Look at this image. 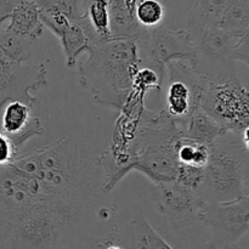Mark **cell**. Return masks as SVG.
I'll use <instances>...</instances> for the list:
<instances>
[{
	"label": "cell",
	"instance_id": "cell-17",
	"mask_svg": "<svg viewBox=\"0 0 249 249\" xmlns=\"http://www.w3.org/2000/svg\"><path fill=\"white\" fill-rule=\"evenodd\" d=\"M129 231L130 242L126 245L128 248H172L142 216L133 219L129 223Z\"/></svg>",
	"mask_w": 249,
	"mask_h": 249
},
{
	"label": "cell",
	"instance_id": "cell-1",
	"mask_svg": "<svg viewBox=\"0 0 249 249\" xmlns=\"http://www.w3.org/2000/svg\"><path fill=\"white\" fill-rule=\"evenodd\" d=\"M88 203L14 163L0 167V232L6 247H61Z\"/></svg>",
	"mask_w": 249,
	"mask_h": 249
},
{
	"label": "cell",
	"instance_id": "cell-8",
	"mask_svg": "<svg viewBox=\"0 0 249 249\" xmlns=\"http://www.w3.org/2000/svg\"><path fill=\"white\" fill-rule=\"evenodd\" d=\"M153 202L160 214L167 218L174 230H180L198 220L204 201L201 194L177 180L153 182L151 187Z\"/></svg>",
	"mask_w": 249,
	"mask_h": 249
},
{
	"label": "cell",
	"instance_id": "cell-9",
	"mask_svg": "<svg viewBox=\"0 0 249 249\" xmlns=\"http://www.w3.org/2000/svg\"><path fill=\"white\" fill-rule=\"evenodd\" d=\"M46 84V70L44 63L26 65L10 60L0 49V96L4 102L21 100L29 106L36 104L32 91Z\"/></svg>",
	"mask_w": 249,
	"mask_h": 249
},
{
	"label": "cell",
	"instance_id": "cell-7",
	"mask_svg": "<svg viewBox=\"0 0 249 249\" xmlns=\"http://www.w3.org/2000/svg\"><path fill=\"white\" fill-rule=\"evenodd\" d=\"M167 77L165 112L179 124L201 106L202 94L209 79L181 60L168 63Z\"/></svg>",
	"mask_w": 249,
	"mask_h": 249
},
{
	"label": "cell",
	"instance_id": "cell-12",
	"mask_svg": "<svg viewBox=\"0 0 249 249\" xmlns=\"http://www.w3.org/2000/svg\"><path fill=\"white\" fill-rule=\"evenodd\" d=\"M108 19L112 38L135 40L143 31L128 0H108Z\"/></svg>",
	"mask_w": 249,
	"mask_h": 249
},
{
	"label": "cell",
	"instance_id": "cell-4",
	"mask_svg": "<svg viewBox=\"0 0 249 249\" xmlns=\"http://www.w3.org/2000/svg\"><path fill=\"white\" fill-rule=\"evenodd\" d=\"M135 43L140 67L145 66L155 70L163 83L167 77V65L170 61H187L194 68L197 65L196 48L186 29L174 32L162 27L143 28Z\"/></svg>",
	"mask_w": 249,
	"mask_h": 249
},
{
	"label": "cell",
	"instance_id": "cell-13",
	"mask_svg": "<svg viewBox=\"0 0 249 249\" xmlns=\"http://www.w3.org/2000/svg\"><path fill=\"white\" fill-rule=\"evenodd\" d=\"M6 28L19 36L34 40L43 33L44 24L40 19V11L34 0H21L12 10Z\"/></svg>",
	"mask_w": 249,
	"mask_h": 249
},
{
	"label": "cell",
	"instance_id": "cell-15",
	"mask_svg": "<svg viewBox=\"0 0 249 249\" xmlns=\"http://www.w3.org/2000/svg\"><path fill=\"white\" fill-rule=\"evenodd\" d=\"M216 26L240 38L249 28V0H230L221 12Z\"/></svg>",
	"mask_w": 249,
	"mask_h": 249
},
{
	"label": "cell",
	"instance_id": "cell-25",
	"mask_svg": "<svg viewBox=\"0 0 249 249\" xmlns=\"http://www.w3.org/2000/svg\"><path fill=\"white\" fill-rule=\"evenodd\" d=\"M240 135H241V141H242L243 147H245V150L249 153V124L245 129H243L242 133H241Z\"/></svg>",
	"mask_w": 249,
	"mask_h": 249
},
{
	"label": "cell",
	"instance_id": "cell-18",
	"mask_svg": "<svg viewBox=\"0 0 249 249\" xmlns=\"http://www.w3.org/2000/svg\"><path fill=\"white\" fill-rule=\"evenodd\" d=\"M82 15L101 40L112 38L108 19V0H84Z\"/></svg>",
	"mask_w": 249,
	"mask_h": 249
},
{
	"label": "cell",
	"instance_id": "cell-14",
	"mask_svg": "<svg viewBox=\"0 0 249 249\" xmlns=\"http://www.w3.org/2000/svg\"><path fill=\"white\" fill-rule=\"evenodd\" d=\"M230 0H197L187 17L186 31L190 36L209 26H216L221 12Z\"/></svg>",
	"mask_w": 249,
	"mask_h": 249
},
{
	"label": "cell",
	"instance_id": "cell-21",
	"mask_svg": "<svg viewBox=\"0 0 249 249\" xmlns=\"http://www.w3.org/2000/svg\"><path fill=\"white\" fill-rule=\"evenodd\" d=\"M43 14H61L72 19L82 16L79 0H34Z\"/></svg>",
	"mask_w": 249,
	"mask_h": 249
},
{
	"label": "cell",
	"instance_id": "cell-16",
	"mask_svg": "<svg viewBox=\"0 0 249 249\" xmlns=\"http://www.w3.org/2000/svg\"><path fill=\"white\" fill-rule=\"evenodd\" d=\"M175 155L179 164L204 169L211 156V146L180 135L175 141Z\"/></svg>",
	"mask_w": 249,
	"mask_h": 249
},
{
	"label": "cell",
	"instance_id": "cell-3",
	"mask_svg": "<svg viewBox=\"0 0 249 249\" xmlns=\"http://www.w3.org/2000/svg\"><path fill=\"white\" fill-rule=\"evenodd\" d=\"M240 134L232 139L225 134L211 146V156L204 168V178L199 194L204 201L225 202L246 195L249 173V153L245 150Z\"/></svg>",
	"mask_w": 249,
	"mask_h": 249
},
{
	"label": "cell",
	"instance_id": "cell-19",
	"mask_svg": "<svg viewBox=\"0 0 249 249\" xmlns=\"http://www.w3.org/2000/svg\"><path fill=\"white\" fill-rule=\"evenodd\" d=\"M32 39L14 33L6 27H0V49L10 60L18 63L29 62L32 58Z\"/></svg>",
	"mask_w": 249,
	"mask_h": 249
},
{
	"label": "cell",
	"instance_id": "cell-20",
	"mask_svg": "<svg viewBox=\"0 0 249 249\" xmlns=\"http://www.w3.org/2000/svg\"><path fill=\"white\" fill-rule=\"evenodd\" d=\"M164 5L160 0H139L134 6L136 19L143 28L160 27L164 17Z\"/></svg>",
	"mask_w": 249,
	"mask_h": 249
},
{
	"label": "cell",
	"instance_id": "cell-23",
	"mask_svg": "<svg viewBox=\"0 0 249 249\" xmlns=\"http://www.w3.org/2000/svg\"><path fill=\"white\" fill-rule=\"evenodd\" d=\"M233 61H241L249 67V28L236 41L232 51Z\"/></svg>",
	"mask_w": 249,
	"mask_h": 249
},
{
	"label": "cell",
	"instance_id": "cell-5",
	"mask_svg": "<svg viewBox=\"0 0 249 249\" xmlns=\"http://www.w3.org/2000/svg\"><path fill=\"white\" fill-rule=\"evenodd\" d=\"M201 107L228 133L241 134L249 124V90L236 75L209 79Z\"/></svg>",
	"mask_w": 249,
	"mask_h": 249
},
{
	"label": "cell",
	"instance_id": "cell-11",
	"mask_svg": "<svg viewBox=\"0 0 249 249\" xmlns=\"http://www.w3.org/2000/svg\"><path fill=\"white\" fill-rule=\"evenodd\" d=\"M178 126L181 131V135L194 139L208 146L213 145L216 139L228 133L201 106L195 109L185 121L178 124Z\"/></svg>",
	"mask_w": 249,
	"mask_h": 249
},
{
	"label": "cell",
	"instance_id": "cell-22",
	"mask_svg": "<svg viewBox=\"0 0 249 249\" xmlns=\"http://www.w3.org/2000/svg\"><path fill=\"white\" fill-rule=\"evenodd\" d=\"M17 156V148L11 139L0 130V167L10 164Z\"/></svg>",
	"mask_w": 249,
	"mask_h": 249
},
{
	"label": "cell",
	"instance_id": "cell-6",
	"mask_svg": "<svg viewBox=\"0 0 249 249\" xmlns=\"http://www.w3.org/2000/svg\"><path fill=\"white\" fill-rule=\"evenodd\" d=\"M198 220L211 232L209 247H236L249 231V196L243 195L225 202H207Z\"/></svg>",
	"mask_w": 249,
	"mask_h": 249
},
{
	"label": "cell",
	"instance_id": "cell-2",
	"mask_svg": "<svg viewBox=\"0 0 249 249\" xmlns=\"http://www.w3.org/2000/svg\"><path fill=\"white\" fill-rule=\"evenodd\" d=\"M140 68L135 40L111 38L95 45L79 65L80 83L92 92L130 89Z\"/></svg>",
	"mask_w": 249,
	"mask_h": 249
},
{
	"label": "cell",
	"instance_id": "cell-10",
	"mask_svg": "<svg viewBox=\"0 0 249 249\" xmlns=\"http://www.w3.org/2000/svg\"><path fill=\"white\" fill-rule=\"evenodd\" d=\"M31 107L21 100H9L2 112L1 130L9 136L18 150L26 141L43 134L38 117L33 116Z\"/></svg>",
	"mask_w": 249,
	"mask_h": 249
},
{
	"label": "cell",
	"instance_id": "cell-24",
	"mask_svg": "<svg viewBox=\"0 0 249 249\" xmlns=\"http://www.w3.org/2000/svg\"><path fill=\"white\" fill-rule=\"evenodd\" d=\"M21 0H0V27L6 19H9L10 14Z\"/></svg>",
	"mask_w": 249,
	"mask_h": 249
}]
</instances>
